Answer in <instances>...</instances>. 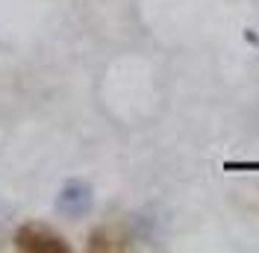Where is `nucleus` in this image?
Returning a JSON list of instances; mask_svg holds the SVG:
<instances>
[{"instance_id": "obj_3", "label": "nucleus", "mask_w": 259, "mask_h": 253, "mask_svg": "<svg viewBox=\"0 0 259 253\" xmlns=\"http://www.w3.org/2000/svg\"><path fill=\"white\" fill-rule=\"evenodd\" d=\"M124 244H118V238L109 230H95L89 236V250H121Z\"/></svg>"}, {"instance_id": "obj_1", "label": "nucleus", "mask_w": 259, "mask_h": 253, "mask_svg": "<svg viewBox=\"0 0 259 253\" xmlns=\"http://www.w3.org/2000/svg\"><path fill=\"white\" fill-rule=\"evenodd\" d=\"M12 241H15L18 250H27V253H68L71 250L68 238L59 236L50 227H41V224H24V227H18Z\"/></svg>"}, {"instance_id": "obj_2", "label": "nucleus", "mask_w": 259, "mask_h": 253, "mask_svg": "<svg viewBox=\"0 0 259 253\" xmlns=\"http://www.w3.org/2000/svg\"><path fill=\"white\" fill-rule=\"evenodd\" d=\"M92 206H95V191L85 180H68L56 194V212L65 218H74V221L85 218L92 212Z\"/></svg>"}]
</instances>
